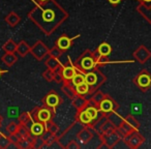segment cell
Segmentation results:
<instances>
[{"instance_id":"obj_1","label":"cell","mask_w":151,"mask_h":149,"mask_svg":"<svg viewBox=\"0 0 151 149\" xmlns=\"http://www.w3.org/2000/svg\"><path fill=\"white\" fill-rule=\"evenodd\" d=\"M27 17L47 36H50L66 21L68 14L57 1L49 0L44 4H35L27 14Z\"/></svg>"},{"instance_id":"obj_2","label":"cell","mask_w":151,"mask_h":149,"mask_svg":"<svg viewBox=\"0 0 151 149\" xmlns=\"http://www.w3.org/2000/svg\"><path fill=\"white\" fill-rule=\"evenodd\" d=\"M106 58H101L95 52L91 50H85L73 62V65L79 71L86 73L87 71L99 68V65H104L106 63Z\"/></svg>"},{"instance_id":"obj_3","label":"cell","mask_w":151,"mask_h":149,"mask_svg":"<svg viewBox=\"0 0 151 149\" xmlns=\"http://www.w3.org/2000/svg\"><path fill=\"white\" fill-rule=\"evenodd\" d=\"M85 82L88 84L89 88H90V95H91L101 85H104L107 82V77L99 68H95L93 71H87L85 73Z\"/></svg>"},{"instance_id":"obj_4","label":"cell","mask_w":151,"mask_h":149,"mask_svg":"<svg viewBox=\"0 0 151 149\" xmlns=\"http://www.w3.org/2000/svg\"><path fill=\"white\" fill-rule=\"evenodd\" d=\"M29 113L34 121L46 123L50 120H53V118L55 117V114H56V110L42 105V107H35Z\"/></svg>"},{"instance_id":"obj_5","label":"cell","mask_w":151,"mask_h":149,"mask_svg":"<svg viewBox=\"0 0 151 149\" xmlns=\"http://www.w3.org/2000/svg\"><path fill=\"white\" fill-rule=\"evenodd\" d=\"M118 109H119V105L109 94H105L104 99L99 105V110L103 114H105L107 117L109 115H111V114H113L114 112H117Z\"/></svg>"},{"instance_id":"obj_6","label":"cell","mask_w":151,"mask_h":149,"mask_svg":"<svg viewBox=\"0 0 151 149\" xmlns=\"http://www.w3.org/2000/svg\"><path fill=\"white\" fill-rule=\"evenodd\" d=\"M101 137V142L107 146V148H115L116 145L119 142L122 141V138L120 137V135L118 134L117 128L113 130H110V132H104V134L99 135Z\"/></svg>"},{"instance_id":"obj_7","label":"cell","mask_w":151,"mask_h":149,"mask_svg":"<svg viewBox=\"0 0 151 149\" xmlns=\"http://www.w3.org/2000/svg\"><path fill=\"white\" fill-rule=\"evenodd\" d=\"M134 83L145 92L149 88H151V73L147 69H143L134 77Z\"/></svg>"},{"instance_id":"obj_8","label":"cell","mask_w":151,"mask_h":149,"mask_svg":"<svg viewBox=\"0 0 151 149\" xmlns=\"http://www.w3.org/2000/svg\"><path fill=\"white\" fill-rule=\"evenodd\" d=\"M49 50L50 49L45 45L42 40H38L33 46L30 48V54L34 57L37 61H42L46 59V57L49 55Z\"/></svg>"},{"instance_id":"obj_9","label":"cell","mask_w":151,"mask_h":149,"mask_svg":"<svg viewBox=\"0 0 151 149\" xmlns=\"http://www.w3.org/2000/svg\"><path fill=\"white\" fill-rule=\"evenodd\" d=\"M123 142L125 143L128 148L137 149L139 147H141V145L145 142V138L138 130H134L132 134H129L123 139Z\"/></svg>"},{"instance_id":"obj_10","label":"cell","mask_w":151,"mask_h":149,"mask_svg":"<svg viewBox=\"0 0 151 149\" xmlns=\"http://www.w3.org/2000/svg\"><path fill=\"white\" fill-rule=\"evenodd\" d=\"M42 101L44 106H47V107L56 110L62 103V99L55 90H51L50 92L45 95Z\"/></svg>"},{"instance_id":"obj_11","label":"cell","mask_w":151,"mask_h":149,"mask_svg":"<svg viewBox=\"0 0 151 149\" xmlns=\"http://www.w3.org/2000/svg\"><path fill=\"white\" fill-rule=\"evenodd\" d=\"M132 56H134V60H137L141 64H144L151 58V51L146 46L141 45L134 51Z\"/></svg>"},{"instance_id":"obj_12","label":"cell","mask_w":151,"mask_h":149,"mask_svg":"<svg viewBox=\"0 0 151 149\" xmlns=\"http://www.w3.org/2000/svg\"><path fill=\"white\" fill-rule=\"evenodd\" d=\"M77 71H78V69L76 68V66L70 60H68L66 63L62 64V66H61V75H62L63 82L70 83L71 79L77 73Z\"/></svg>"},{"instance_id":"obj_13","label":"cell","mask_w":151,"mask_h":149,"mask_svg":"<svg viewBox=\"0 0 151 149\" xmlns=\"http://www.w3.org/2000/svg\"><path fill=\"white\" fill-rule=\"evenodd\" d=\"M95 132L90 127V126H85L83 125L82 127L79 130V132H77L76 137L78 139L79 142L83 143V144H87L88 142H90L94 137Z\"/></svg>"},{"instance_id":"obj_14","label":"cell","mask_w":151,"mask_h":149,"mask_svg":"<svg viewBox=\"0 0 151 149\" xmlns=\"http://www.w3.org/2000/svg\"><path fill=\"white\" fill-rule=\"evenodd\" d=\"M78 37H80V34H77V35L73 36V37H69L66 34H62V35L56 40V46L64 53L71 48V46H73V40H77Z\"/></svg>"},{"instance_id":"obj_15","label":"cell","mask_w":151,"mask_h":149,"mask_svg":"<svg viewBox=\"0 0 151 149\" xmlns=\"http://www.w3.org/2000/svg\"><path fill=\"white\" fill-rule=\"evenodd\" d=\"M76 121L80 122L81 124L85 126H91L93 124V120L88 114L87 110L85 108L77 111V115H76Z\"/></svg>"},{"instance_id":"obj_16","label":"cell","mask_w":151,"mask_h":149,"mask_svg":"<svg viewBox=\"0 0 151 149\" xmlns=\"http://www.w3.org/2000/svg\"><path fill=\"white\" fill-rule=\"evenodd\" d=\"M29 132L32 137H40L45 132H46V126L45 123L42 122H38V121H32L31 124L28 127Z\"/></svg>"},{"instance_id":"obj_17","label":"cell","mask_w":151,"mask_h":149,"mask_svg":"<svg viewBox=\"0 0 151 149\" xmlns=\"http://www.w3.org/2000/svg\"><path fill=\"white\" fill-rule=\"evenodd\" d=\"M112 51H113V48H112L111 45L108 44V42H101V44L97 47L96 50H95V53H96L97 56L101 57V58L107 59L108 57L111 55Z\"/></svg>"},{"instance_id":"obj_18","label":"cell","mask_w":151,"mask_h":149,"mask_svg":"<svg viewBox=\"0 0 151 149\" xmlns=\"http://www.w3.org/2000/svg\"><path fill=\"white\" fill-rule=\"evenodd\" d=\"M137 12L140 15H142L144 17V19L146 21L149 22V24L151 25V3L149 4H143V3H139L137 6Z\"/></svg>"},{"instance_id":"obj_19","label":"cell","mask_w":151,"mask_h":149,"mask_svg":"<svg viewBox=\"0 0 151 149\" xmlns=\"http://www.w3.org/2000/svg\"><path fill=\"white\" fill-rule=\"evenodd\" d=\"M4 21H5V23L9 26H11V27H16V26L21 22V17H20L16 12H11V13H9L5 16Z\"/></svg>"},{"instance_id":"obj_20","label":"cell","mask_w":151,"mask_h":149,"mask_svg":"<svg viewBox=\"0 0 151 149\" xmlns=\"http://www.w3.org/2000/svg\"><path fill=\"white\" fill-rule=\"evenodd\" d=\"M89 105V99H86V96H82V95H76L73 99V106L78 110H81L85 108L86 106Z\"/></svg>"},{"instance_id":"obj_21","label":"cell","mask_w":151,"mask_h":149,"mask_svg":"<svg viewBox=\"0 0 151 149\" xmlns=\"http://www.w3.org/2000/svg\"><path fill=\"white\" fill-rule=\"evenodd\" d=\"M61 91H62V92L64 93L67 97H69L70 99H73V97L77 95L75 86H73V85H71V83L63 82L62 85H61Z\"/></svg>"},{"instance_id":"obj_22","label":"cell","mask_w":151,"mask_h":149,"mask_svg":"<svg viewBox=\"0 0 151 149\" xmlns=\"http://www.w3.org/2000/svg\"><path fill=\"white\" fill-rule=\"evenodd\" d=\"M30 48H31V47L28 45V42H26V40H21L19 44H17L16 53H17L19 56L25 57L28 53H30Z\"/></svg>"},{"instance_id":"obj_23","label":"cell","mask_w":151,"mask_h":149,"mask_svg":"<svg viewBox=\"0 0 151 149\" xmlns=\"http://www.w3.org/2000/svg\"><path fill=\"white\" fill-rule=\"evenodd\" d=\"M1 61L7 67H11L18 61V56L16 53H4V55L1 57Z\"/></svg>"},{"instance_id":"obj_24","label":"cell","mask_w":151,"mask_h":149,"mask_svg":"<svg viewBox=\"0 0 151 149\" xmlns=\"http://www.w3.org/2000/svg\"><path fill=\"white\" fill-rule=\"evenodd\" d=\"M45 64H46L47 68H50L52 71H56L59 67L62 65V63L60 62V60L57 58H54V57H51L48 55V58L45 60Z\"/></svg>"},{"instance_id":"obj_25","label":"cell","mask_w":151,"mask_h":149,"mask_svg":"<svg viewBox=\"0 0 151 149\" xmlns=\"http://www.w3.org/2000/svg\"><path fill=\"white\" fill-rule=\"evenodd\" d=\"M104 97H105V93H104L103 91H101V90H99V89H97L96 91H94V92L91 94L90 99H89V104L99 107V105L101 104V101L104 99Z\"/></svg>"},{"instance_id":"obj_26","label":"cell","mask_w":151,"mask_h":149,"mask_svg":"<svg viewBox=\"0 0 151 149\" xmlns=\"http://www.w3.org/2000/svg\"><path fill=\"white\" fill-rule=\"evenodd\" d=\"M32 121H33V119H32V117H31V115H30L29 112H23V113L20 114L19 123L21 124V125H24L28 128Z\"/></svg>"},{"instance_id":"obj_27","label":"cell","mask_w":151,"mask_h":149,"mask_svg":"<svg viewBox=\"0 0 151 149\" xmlns=\"http://www.w3.org/2000/svg\"><path fill=\"white\" fill-rule=\"evenodd\" d=\"M2 50L4 53H16L17 50V42L13 40V38H9L4 45L2 46Z\"/></svg>"},{"instance_id":"obj_28","label":"cell","mask_w":151,"mask_h":149,"mask_svg":"<svg viewBox=\"0 0 151 149\" xmlns=\"http://www.w3.org/2000/svg\"><path fill=\"white\" fill-rule=\"evenodd\" d=\"M77 95H82V96H87V95H90V88H89L88 84L86 82L82 83V84L78 85V86L75 87Z\"/></svg>"},{"instance_id":"obj_29","label":"cell","mask_w":151,"mask_h":149,"mask_svg":"<svg viewBox=\"0 0 151 149\" xmlns=\"http://www.w3.org/2000/svg\"><path fill=\"white\" fill-rule=\"evenodd\" d=\"M84 82H85V73L79 71H77V73L73 76V78L71 79V81H70L71 85H73L75 87L82 84V83H84Z\"/></svg>"},{"instance_id":"obj_30","label":"cell","mask_w":151,"mask_h":149,"mask_svg":"<svg viewBox=\"0 0 151 149\" xmlns=\"http://www.w3.org/2000/svg\"><path fill=\"white\" fill-rule=\"evenodd\" d=\"M12 141L9 135H4L0 132V149H6L11 147Z\"/></svg>"},{"instance_id":"obj_31","label":"cell","mask_w":151,"mask_h":149,"mask_svg":"<svg viewBox=\"0 0 151 149\" xmlns=\"http://www.w3.org/2000/svg\"><path fill=\"white\" fill-rule=\"evenodd\" d=\"M21 126V124L19 122H16V121H11L9 124L6 125L5 130L7 132V135H15L19 132V128Z\"/></svg>"},{"instance_id":"obj_32","label":"cell","mask_w":151,"mask_h":149,"mask_svg":"<svg viewBox=\"0 0 151 149\" xmlns=\"http://www.w3.org/2000/svg\"><path fill=\"white\" fill-rule=\"evenodd\" d=\"M45 126H46V132H50V134L52 135H57V132H58V126L56 125V123H54L53 122V120H50V121L46 122L45 123Z\"/></svg>"},{"instance_id":"obj_33","label":"cell","mask_w":151,"mask_h":149,"mask_svg":"<svg viewBox=\"0 0 151 149\" xmlns=\"http://www.w3.org/2000/svg\"><path fill=\"white\" fill-rule=\"evenodd\" d=\"M124 119H125L126 121H127L128 123H129L130 125H132V127L134 128V130H138L139 128H140V122L137 120V118L134 117V115H132V114H128L126 117H124Z\"/></svg>"},{"instance_id":"obj_34","label":"cell","mask_w":151,"mask_h":149,"mask_svg":"<svg viewBox=\"0 0 151 149\" xmlns=\"http://www.w3.org/2000/svg\"><path fill=\"white\" fill-rule=\"evenodd\" d=\"M62 54H63V52L56 46V45H55L52 49H50V50H49V56L54 57V58L59 59L61 56H62Z\"/></svg>"},{"instance_id":"obj_35","label":"cell","mask_w":151,"mask_h":149,"mask_svg":"<svg viewBox=\"0 0 151 149\" xmlns=\"http://www.w3.org/2000/svg\"><path fill=\"white\" fill-rule=\"evenodd\" d=\"M42 78L46 81H48V82L54 81V71H52V69H50V68H47L46 71L42 73Z\"/></svg>"},{"instance_id":"obj_36","label":"cell","mask_w":151,"mask_h":149,"mask_svg":"<svg viewBox=\"0 0 151 149\" xmlns=\"http://www.w3.org/2000/svg\"><path fill=\"white\" fill-rule=\"evenodd\" d=\"M62 66V65H61ZM61 66L58 69L54 71V81L57 83H63V79H62V75H61Z\"/></svg>"},{"instance_id":"obj_37","label":"cell","mask_w":151,"mask_h":149,"mask_svg":"<svg viewBox=\"0 0 151 149\" xmlns=\"http://www.w3.org/2000/svg\"><path fill=\"white\" fill-rule=\"evenodd\" d=\"M64 148H67V149H79L80 148V145L77 141H69L68 144L66 146H64Z\"/></svg>"},{"instance_id":"obj_38","label":"cell","mask_w":151,"mask_h":149,"mask_svg":"<svg viewBox=\"0 0 151 149\" xmlns=\"http://www.w3.org/2000/svg\"><path fill=\"white\" fill-rule=\"evenodd\" d=\"M121 1H122V0H108V2H109L110 4H111L112 6H114V7H116L117 5H119Z\"/></svg>"},{"instance_id":"obj_39","label":"cell","mask_w":151,"mask_h":149,"mask_svg":"<svg viewBox=\"0 0 151 149\" xmlns=\"http://www.w3.org/2000/svg\"><path fill=\"white\" fill-rule=\"evenodd\" d=\"M35 4H37V5H40V4H44V3H46V2H48L49 0H32Z\"/></svg>"},{"instance_id":"obj_40","label":"cell","mask_w":151,"mask_h":149,"mask_svg":"<svg viewBox=\"0 0 151 149\" xmlns=\"http://www.w3.org/2000/svg\"><path fill=\"white\" fill-rule=\"evenodd\" d=\"M139 1V3H143V4H149L151 3V0H137Z\"/></svg>"},{"instance_id":"obj_41","label":"cell","mask_w":151,"mask_h":149,"mask_svg":"<svg viewBox=\"0 0 151 149\" xmlns=\"http://www.w3.org/2000/svg\"><path fill=\"white\" fill-rule=\"evenodd\" d=\"M7 71H6V69H2V68H1V67H0V78H1V76H2V75H4V73H6Z\"/></svg>"},{"instance_id":"obj_42","label":"cell","mask_w":151,"mask_h":149,"mask_svg":"<svg viewBox=\"0 0 151 149\" xmlns=\"http://www.w3.org/2000/svg\"><path fill=\"white\" fill-rule=\"evenodd\" d=\"M0 120H3V117H2V115L0 114Z\"/></svg>"},{"instance_id":"obj_43","label":"cell","mask_w":151,"mask_h":149,"mask_svg":"<svg viewBox=\"0 0 151 149\" xmlns=\"http://www.w3.org/2000/svg\"><path fill=\"white\" fill-rule=\"evenodd\" d=\"M3 120H0V127H1V123H2Z\"/></svg>"}]
</instances>
